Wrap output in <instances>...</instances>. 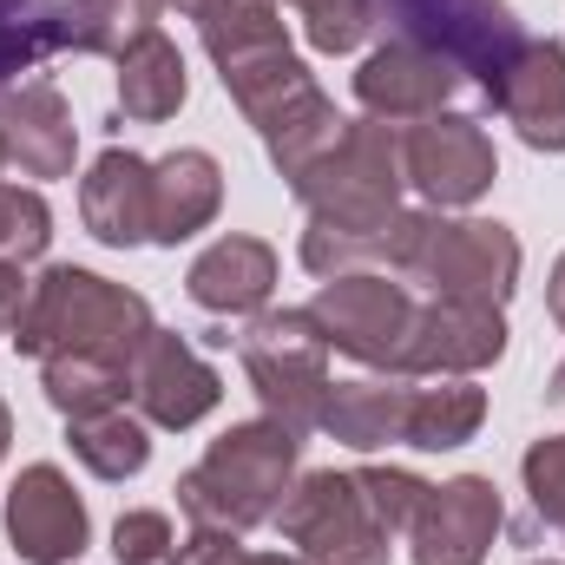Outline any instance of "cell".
<instances>
[{"label":"cell","instance_id":"obj_1","mask_svg":"<svg viewBox=\"0 0 565 565\" xmlns=\"http://www.w3.org/2000/svg\"><path fill=\"white\" fill-rule=\"evenodd\" d=\"M402 132L382 119H349V139L335 145L302 184V264L309 277H349L388 257V231L402 217Z\"/></svg>","mask_w":565,"mask_h":565},{"label":"cell","instance_id":"obj_2","mask_svg":"<svg viewBox=\"0 0 565 565\" xmlns=\"http://www.w3.org/2000/svg\"><path fill=\"white\" fill-rule=\"evenodd\" d=\"M296 454L302 434H289L282 422H237L224 427L204 460L191 473H178V507L191 526H224V533H250L270 526L296 487Z\"/></svg>","mask_w":565,"mask_h":565},{"label":"cell","instance_id":"obj_3","mask_svg":"<svg viewBox=\"0 0 565 565\" xmlns=\"http://www.w3.org/2000/svg\"><path fill=\"white\" fill-rule=\"evenodd\" d=\"M151 302L126 282L99 277V270H79V264H53L46 277H33V302H26V322L13 335V355H106V362H126L139 355V342L151 335Z\"/></svg>","mask_w":565,"mask_h":565},{"label":"cell","instance_id":"obj_4","mask_svg":"<svg viewBox=\"0 0 565 565\" xmlns=\"http://www.w3.org/2000/svg\"><path fill=\"white\" fill-rule=\"evenodd\" d=\"M388 277L427 282L454 302L507 309L520 289V237L493 217H447V211H402L388 231Z\"/></svg>","mask_w":565,"mask_h":565},{"label":"cell","instance_id":"obj_5","mask_svg":"<svg viewBox=\"0 0 565 565\" xmlns=\"http://www.w3.org/2000/svg\"><path fill=\"white\" fill-rule=\"evenodd\" d=\"M237 355L270 422H282L289 434L322 427V402L335 382H329V342L309 309H257L237 335Z\"/></svg>","mask_w":565,"mask_h":565},{"label":"cell","instance_id":"obj_6","mask_svg":"<svg viewBox=\"0 0 565 565\" xmlns=\"http://www.w3.org/2000/svg\"><path fill=\"white\" fill-rule=\"evenodd\" d=\"M375 20H395V40L440 53L487 106L526 46L507 0H375Z\"/></svg>","mask_w":565,"mask_h":565},{"label":"cell","instance_id":"obj_7","mask_svg":"<svg viewBox=\"0 0 565 565\" xmlns=\"http://www.w3.org/2000/svg\"><path fill=\"white\" fill-rule=\"evenodd\" d=\"M415 296L408 282H395L388 270H349V277H329L316 289L309 316L329 342V355H349L375 375H402V349H408V329H415Z\"/></svg>","mask_w":565,"mask_h":565},{"label":"cell","instance_id":"obj_8","mask_svg":"<svg viewBox=\"0 0 565 565\" xmlns=\"http://www.w3.org/2000/svg\"><path fill=\"white\" fill-rule=\"evenodd\" d=\"M270 526L309 565H388V553H395L388 533H382V520L369 513L355 473H335V467L302 473Z\"/></svg>","mask_w":565,"mask_h":565},{"label":"cell","instance_id":"obj_9","mask_svg":"<svg viewBox=\"0 0 565 565\" xmlns=\"http://www.w3.org/2000/svg\"><path fill=\"white\" fill-rule=\"evenodd\" d=\"M402 178L422 191L434 211H467V204H480L493 191L500 151L480 132V119L434 113V119H415L402 132Z\"/></svg>","mask_w":565,"mask_h":565},{"label":"cell","instance_id":"obj_10","mask_svg":"<svg viewBox=\"0 0 565 565\" xmlns=\"http://www.w3.org/2000/svg\"><path fill=\"white\" fill-rule=\"evenodd\" d=\"M507 355V316L487 309V302H454V296H434L415 309V329H408V349H402V375H434V382H460V375H480Z\"/></svg>","mask_w":565,"mask_h":565},{"label":"cell","instance_id":"obj_11","mask_svg":"<svg viewBox=\"0 0 565 565\" xmlns=\"http://www.w3.org/2000/svg\"><path fill=\"white\" fill-rule=\"evenodd\" d=\"M132 402L151 427L184 434L224 402V382L178 329H151L139 342V355H132Z\"/></svg>","mask_w":565,"mask_h":565},{"label":"cell","instance_id":"obj_12","mask_svg":"<svg viewBox=\"0 0 565 565\" xmlns=\"http://www.w3.org/2000/svg\"><path fill=\"white\" fill-rule=\"evenodd\" d=\"M500 520H507L500 487L487 473H460L447 487H427L422 513L408 526V553L415 565H487Z\"/></svg>","mask_w":565,"mask_h":565},{"label":"cell","instance_id":"obj_13","mask_svg":"<svg viewBox=\"0 0 565 565\" xmlns=\"http://www.w3.org/2000/svg\"><path fill=\"white\" fill-rule=\"evenodd\" d=\"M86 500L73 493V480L53 467V460H33L20 467V480L7 487V540L13 553L33 565H66L86 553Z\"/></svg>","mask_w":565,"mask_h":565},{"label":"cell","instance_id":"obj_14","mask_svg":"<svg viewBox=\"0 0 565 565\" xmlns=\"http://www.w3.org/2000/svg\"><path fill=\"white\" fill-rule=\"evenodd\" d=\"M460 86H467V79H460L440 53L408 46V40H388V46H375V53L362 60V73H355V106H362L369 119H382V126H415V119L447 113V99H454Z\"/></svg>","mask_w":565,"mask_h":565},{"label":"cell","instance_id":"obj_15","mask_svg":"<svg viewBox=\"0 0 565 565\" xmlns=\"http://www.w3.org/2000/svg\"><path fill=\"white\" fill-rule=\"evenodd\" d=\"M0 151L20 164V178H73L79 126L53 79H20L0 93Z\"/></svg>","mask_w":565,"mask_h":565},{"label":"cell","instance_id":"obj_16","mask_svg":"<svg viewBox=\"0 0 565 565\" xmlns=\"http://www.w3.org/2000/svg\"><path fill=\"white\" fill-rule=\"evenodd\" d=\"M79 217L106 250H139L151 244V164L139 151L113 145L93 158V171L79 178Z\"/></svg>","mask_w":565,"mask_h":565},{"label":"cell","instance_id":"obj_17","mask_svg":"<svg viewBox=\"0 0 565 565\" xmlns=\"http://www.w3.org/2000/svg\"><path fill=\"white\" fill-rule=\"evenodd\" d=\"M493 113L533 145V151H565V46L559 40H526L520 60L507 66Z\"/></svg>","mask_w":565,"mask_h":565},{"label":"cell","instance_id":"obj_18","mask_svg":"<svg viewBox=\"0 0 565 565\" xmlns=\"http://www.w3.org/2000/svg\"><path fill=\"white\" fill-rule=\"evenodd\" d=\"M224 211V164L198 145L164 151L151 164V244H184Z\"/></svg>","mask_w":565,"mask_h":565},{"label":"cell","instance_id":"obj_19","mask_svg":"<svg viewBox=\"0 0 565 565\" xmlns=\"http://www.w3.org/2000/svg\"><path fill=\"white\" fill-rule=\"evenodd\" d=\"M184 289L211 316H257L277 289V250L264 237H217L211 250H198Z\"/></svg>","mask_w":565,"mask_h":565},{"label":"cell","instance_id":"obj_20","mask_svg":"<svg viewBox=\"0 0 565 565\" xmlns=\"http://www.w3.org/2000/svg\"><path fill=\"white\" fill-rule=\"evenodd\" d=\"M408 375H362V382H335L322 402V434L355 447V454H382L408 440Z\"/></svg>","mask_w":565,"mask_h":565},{"label":"cell","instance_id":"obj_21","mask_svg":"<svg viewBox=\"0 0 565 565\" xmlns=\"http://www.w3.org/2000/svg\"><path fill=\"white\" fill-rule=\"evenodd\" d=\"M40 26L53 40V53H99L119 60L132 40H145L158 26L164 0H33Z\"/></svg>","mask_w":565,"mask_h":565},{"label":"cell","instance_id":"obj_22","mask_svg":"<svg viewBox=\"0 0 565 565\" xmlns=\"http://www.w3.org/2000/svg\"><path fill=\"white\" fill-rule=\"evenodd\" d=\"M217 79H224V93H231V106L270 139L282 119H296L322 86H316V73L289 53V46H270V53H250V60H231V66H217Z\"/></svg>","mask_w":565,"mask_h":565},{"label":"cell","instance_id":"obj_23","mask_svg":"<svg viewBox=\"0 0 565 565\" xmlns=\"http://www.w3.org/2000/svg\"><path fill=\"white\" fill-rule=\"evenodd\" d=\"M184 93H191V79H184V53H178L158 26L119 53V113H126V119H139V126H164V119H178Z\"/></svg>","mask_w":565,"mask_h":565},{"label":"cell","instance_id":"obj_24","mask_svg":"<svg viewBox=\"0 0 565 565\" xmlns=\"http://www.w3.org/2000/svg\"><path fill=\"white\" fill-rule=\"evenodd\" d=\"M171 7L198 20V40H204V53L217 66L250 60V53H270V46H289L282 40L277 0H171Z\"/></svg>","mask_w":565,"mask_h":565},{"label":"cell","instance_id":"obj_25","mask_svg":"<svg viewBox=\"0 0 565 565\" xmlns=\"http://www.w3.org/2000/svg\"><path fill=\"white\" fill-rule=\"evenodd\" d=\"M66 447L93 480H139L151 460V422L126 415V408L79 415V422H66Z\"/></svg>","mask_w":565,"mask_h":565},{"label":"cell","instance_id":"obj_26","mask_svg":"<svg viewBox=\"0 0 565 565\" xmlns=\"http://www.w3.org/2000/svg\"><path fill=\"white\" fill-rule=\"evenodd\" d=\"M40 388H46V402L66 422H79V415L126 408L132 402V369L126 362H106V355H46L40 362Z\"/></svg>","mask_w":565,"mask_h":565},{"label":"cell","instance_id":"obj_27","mask_svg":"<svg viewBox=\"0 0 565 565\" xmlns=\"http://www.w3.org/2000/svg\"><path fill=\"white\" fill-rule=\"evenodd\" d=\"M487 422V388H473L467 375L460 382H434V388H415L408 402V440L402 447H422V454H454L467 447Z\"/></svg>","mask_w":565,"mask_h":565},{"label":"cell","instance_id":"obj_28","mask_svg":"<svg viewBox=\"0 0 565 565\" xmlns=\"http://www.w3.org/2000/svg\"><path fill=\"white\" fill-rule=\"evenodd\" d=\"M342 139H349V119L335 113V99H329V93H316L296 119H282L277 132L264 139V151H270L277 178L296 191V184H302V178H309V171H316V164H322V158H329Z\"/></svg>","mask_w":565,"mask_h":565},{"label":"cell","instance_id":"obj_29","mask_svg":"<svg viewBox=\"0 0 565 565\" xmlns=\"http://www.w3.org/2000/svg\"><path fill=\"white\" fill-rule=\"evenodd\" d=\"M282 7V0H277ZM296 13H302V33H309V46L316 53H355L369 33H375V0H289Z\"/></svg>","mask_w":565,"mask_h":565},{"label":"cell","instance_id":"obj_30","mask_svg":"<svg viewBox=\"0 0 565 565\" xmlns=\"http://www.w3.org/2000/svg\"><path fill=\"white\" fill-rule=\"evenodd\" d=\"M53 244V211L26 184H0V264H33Z\"/></svg>","mask_w":565,"mask_h":565},{"label":"cell","instance_id":"obj_31","mask_svg":"<svg viewBox=\"0 0 565 565\" xmlns=\"http://www.w3.org/2000/svg\"><path fill=\"white\" fill-rule=\"evenodd\" d=\"M355 487H362V500H369V513L382 520L388 540H402L415 526V513L427 500V480L408 473V467H355Z\"/></svg>","mask_w":565,"mask_h":565},{"label":"cell","instance_id":"obj_32","mask_svg":"<svg viewBox=\"0 0 565 565\" xmlns=\"http://www.w3.org/2000/svg\"><path fill=\"white\" fill-rule=\"evenodd\" d=\"M46 53H53V40L40 26V7L33 0H0V93L20 86V73H33Z\"/></svg>","mask_w":565,"mask_h":565},{"label":"cell","instance_id":"obj_33","mask_svg":"<svg viewBox=\"0 0 565 565\" xmlns=\"http://www.w3.org/2000/svg\"><path fill=\"white\" fill-rule=\"evenodd\" d=\"M520 473H526L533 513H540V520H546V526L565 540V434L533 440V447H526V460H520Z\"/></svg>","mask_w":565,"mask_h":565},{"label":"cell","instance_id":"obj_34","mask_svg":"<svg viewBox=\"0 0 565 565\" xmlns=\"http://www.w3.org/2000/svg\"><path fill=\"white\" fill-rule=\"evenodd\" d=\"M171 520L158 513V507H132V513H119V526H113V559L119 565H164L171 559Z\"/></svg>","mask_w":565,"mask_h":565},{"label":"cell","instance_id":"obj_35","mask_svg":"<svg viewBox=\"0 0 565 565\" xmlns=\"http://www.w3.org/2000/svg\"><path fill=\"white\" fill-rule=\"evenodd\" d=\"M244 553V533H224V526H191L184 546H171L164 565H231Z\"/></svg>","mask_w":565,"mask_h":565},{"label":"cell","instance_id":"obj_36","mask_svg":"<svg viewBox=\"0 0 565 565\" xmlns=\"http://www.w3.org/2000/svg\"><path fill=\"white\" fill-rule=\"evenodd\" d=\"M26 302H33V277H26V264H0V335H20Z\"/></svg>","mask_w":565,"mask_h":565},{"label":"cell","instance_id":"obj_37","mask_svg":"<svg viewBox=\"0 0 565 565\" xmlns=\"http://www.w3.org/2000/svg\"><path fill=\"white\" fill-rule=\"evenodd\" d=\"M546 309H553V322L565 329V250H559V264H553V277H546Z\"/></svg>","mask_w":565,"mask_h":565},{"label":"cell","instance_id":"obj_38","mask_svg":"<svg viewBox=\"0 0 565 565\" xmlns=\"http://www.w3.org/2000/svg\"><path fill=\"white\" fill-rule=\"evenodd\" d=\"M231 565H309V559H302V553H250V546H244Z\"/></svg>","mask_w":565,"mask_h":565},{"label":"cell","instance_id":"obj_39","mask_svg":"<svg viewBox=\"0 0 565 565\" xmlns=\"http://www.w3.org/2000/svg\"><path fill=\"white\" fill-rule=\"evenodd\" d=\"M7 440H13V415H7V402H0V460H7Z\"/></svg>","mask_w":565,"mask_h":565},{"label":"cell","instance_id":"obj_40","mask_svg":"<svg viewBox=\"0 0 565 565\" xmlns=\"http://www.w3.org/2000/svg\"><path fill=\"white\" fill-rule=\"evenodd\" d=\"M546 395H565V362L553 369V388H546Z\"/></svg>","mask_w":565,"mask_h":565},{"label":"cell","instance_id":"obj_41","mask_svg":"<svg viewBox=\"0 0 565 565\" xmlns=\"http://www.w3.org/2000/svg\"><path fill=\"white\" fill-rule=\"evenodd\" d=\"M526 565H565V559H526Z\"/></svg>","mask_w":565,"mask_h":565},{"label":"cell","instance_id":"obj_42","mask_svg":"<svg viewBox=\"0 0 565 565\" xmlns=\"http://www.w3.org/2000/svg\"><path fill=\"white\" fill-rule=\"evenodd\" d=\"M0 164H7V151H0Z\"/></svg>","mask_w":565,"mask_h":565}]
</instances>
